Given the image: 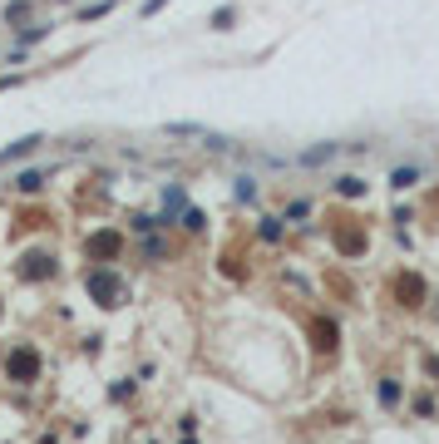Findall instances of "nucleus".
Returning <instances> with one entry per match:
<instances>
[{
  "instance_id": "nucleus-8",
  "label": "nucleus",
  "mask_w": 439,
  "mask_h": 444,
  "mask_svg": "<svg viewBox=\"0 0 439 444\" xmlns=\"http://www.w3.org/2000/svg\"><path fill=\"white\" fill-rule=\"evenodd\" d=\"M331 153H336L331 143H326V148H311V153H306V163H326V158H331Z\"/></svg>"
},
{
  "instance_id": "nucleus-10",
  "label": "nucleus",
  "mask_w": 439,
  "mask_h": 444,
  "mask_svg": "<svg viewBox=\"0 0 439 444\" xmlns=\"http://www.w3.org/2000/svg\"><path fill=\"white\" fill-rule=\"evenodd\" d=\"M163 6H168V0H148V6H143V15H153V10H163Z\"/></svg>"
},
{
  "instance_id": "nucleus-2",
  "label": "nucleus",
  "mask_w": 439,
  "mask_h": 444,
  "mask_svg": "<svg viewBox=\"0 0 439 444\" xmlns=\"http://www.w3.org/2000/svg\"><path fill=\"white\" fill-rule=\"evenodd\" d=\"M35 370H40L35 351H15V356H10V375H15V380H35Z\"/></svg>"
},
{
  "instance_id": "nucleus-3",
  "label": "nucleus",
  "mask_w": 439,
  "mask_h": 444,
  "mask_svg": "<svg viewBox=\"0 0 439 444\" xmlns=\"http://www.w3.org/2000/svg\"><path fill=\"white\" fill-rule=\"evenodd\" d=\"M35 143H40V138L30 134V138H20V143H10V148H0V163H10V158H25V153H30Z\"/></svg>"
},
{
  "instance_id": "nucleus-1",
  "label": "nucleus",
  "mask_w": 439,
  "mask_h": 444,
  "mask_svg": "<svg viewBox=\"0 0 439 444\" xmlns=\"http://www.w3.org/2000/svg\"><path fill=\"white\" fill-rule=\"evenodd\" d=\"M89 292H94L104 306H114V296H119V276H114V271H89Z\"/></svg>"
},
{
  "instance_id": "nucleus-5",
  "label": "nucleus",
  "mask_w": 439,
  "mask_h": 444,
  "mask_svg": "<svg viewBox=\"0 0 439 444\" xmlns=\"http://www.w3.org/2000/svg\"><path fill=\"white\" fill-rule=\"evenodd\" d=\"M30 15V0H15V6H6V20H25Z\"/></svg>"
},
{
  "instance_id": "nucleus-7",
  "label": "nucleus",
  "mask_w": 439,
  "mask_h": 444,
  "mask_svg": "<svg viewBox=\"0 0 439 444\" xmlns=\"http://www.w3.org/2000/svg\"><path fill=\"white\" fill-rule=\"evenodd\" d=\"M212 25H217V30H228V25H232V6H223V10H217V15H212Z\"/></svg>"
},
{
  "instance_id": "nucleus-6",
  "label": "nucleus",
  "mask_w": 439,
  "mask_h": 444,
  "mask_svg": "<svg viewBox=\"0 0 439 444\" xmlns=\"http://www.w3.org/2000/svg\"><path fill=\"white\" fill-rule=\"evenodd\" d=\"M415 178H420V168H400L390 183H395V188H405V183H415Z\"/></svg>"
},
{
  "instance_id": "nucleus-9",
  "label": "nucleus",
  "mask_w": 439,
  "mask_h": 444,
  "mask_svg": "<svg viewBox=\"0 0 439 444\" xmlns=\"http://www.w3.org/2000/svg\"><path fill=\"white\" fill-rule=\"evenodd\" d=\"M163 207H168V212H173V207H183V188H168V198H163Z\"/></svg>"
},
{
  "instance_id": "nucleus-4",
  "label": "nucleus",
  "mask_w": 439,
  "mask_h": 444,
  "mask_svg": "<svg viewBox=\"0 0 439 444\" xmlns=\"http://www.w3.org/2000/svg\"><path fill=\"white\" fill-rule=\"evenodd\" d=\"M49 267H54V262H49V257H40V252H35V257H30V267H25V276H45V271H49Z\"/></svg>"
}]
</instances>
